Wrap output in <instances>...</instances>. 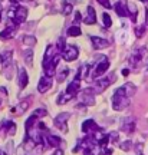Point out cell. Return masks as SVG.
<instances>
[{"label": "cell", "instance_id": "obj_1", "mask_svg": "<svg viewBox=\"0 0 148 155\" xmlns=\"http://www.w3.org/2000/svg\"><path fill=\"white\" fill-rule=\"evenodd\" d=\"M128 105H130V96L126 95L124 86H121V88H118L114 92V96H112V108L115 111H124Z\"/></svg>", "mask_w": 148, "mask_h": 155}, {"label": "cell", "instance_id": "obj_2", "mask_svg": "<svg viewBox=\"0 0 148 155\" xmlns=\"http://www.w3.org/2000/svg\"><path fill=\"white\" fill-rule=\"evenodd\" d=\"M115 75L114 73H111V75H108V76L102 78V79H98V81H95L93 82V91L95 92H98V94H101V92H104L105 89L109 86L111 83H114V81H115Z\"/></svg>", "mask_w": 148, "mask_h": 155}, {"label": "cell", "instance_id": "obj_3", "mask_svg": "<svg viewBox=\"0 0 148 155\" xmlns=\"http://www.w3.org/2000/svg\"><path fill=\"white\" fill-rule=\"evenodd\" d=\"M79 99L85 106H92L95 104V91L93 88H85L79 92Z\"/></svg>", "mask_w": 148, "mask_h": 155}, {"label": "cell", "instance_id": "obj_4", "mask_svg": "<svg viewBox=\"0 0 148 155\" xmlns=\"http://www.w3.org/2000/svg\"><path fill=\"white\" fill-rule=\"evenodd\" d=\"M109 65H111L109 61H108L106 58H102V59L98 62V65L95 66V69H93V71H91V78L96 79V78L105 75V72L109 69Z\"/></svg>", "mask_w": 148, "mask_h": 155}, {"label": "cell", "instance_id": "obj_5", "mask_svg": "<svg viewBox=\"0 0 148 155\" xmlns=\"http://www.w3.org/2000/svg\"><path fill=\"white\" fill-rule=\"evenodd\" d=\"M69 118H71V114L69 112H60L58 114L55 118V127L59 128L60 131L63 134L68 132V121H69Z\"/></svg>", "mask_w": 148, "mask_h": 155}, {"label": "cell", "instance_id": "obj_6", "mask_svg": "<svg viewBox=\"0 0 148 155\" xmlns=\"http://www.w3.org/2000/svg\"><path fill=\"white\" fill-rule=\"evenodd\" d=\"M65 92L68 95H71L72 98H75L76 95H79V92H81V76H79V75H76L75 79L68 85V88H66Z\"/></svg>", "mask_w": 148, "mask_h": 155}, {"label": "cell", "instance_id": "obj_7", "mask_svg": "<svg viewBox=\"0 0 148 155\" xmlns=\"http://www.w3.org/2000/svg\"><path fill=\"white\" fill-rule=\"evenodd\" d=\"M62 58H63V61L66 62H73L78 59V56H79V50H78L76 46H66V49L62 52Z\"/></svg>", "mask_w": 148, "mask_h": 155}, {"label": "cell", "instance_id": "obj_8", "mask_svg": "<svg viewBox=\"0 0 148 155\" xmlns=\"http://www.w3.org/2000/svg\"><path fill=\"white\" fill-rule=\"evenodd\" d=\"M28 9L25 7V6H16L15 7V19H13V22L16 23V25H20L23 23L26 19H28Z\"/></svg>", "mask_w": 148, "mask_h": 155}, {"label": "cell", "instance_id": "obj_9", "mask_svg": "<svg viewBox=\"0 0 148 155\" xmlns=\"http://www.w3.org/2000/svg\"><path fill=\"white\" fill-rule=\"evenodd\" d=\"M60 142H62V139L59 137H56V135H50V134L43 135V144L48 148H58L60 145Z\"/></svg>", "mask_w": 148, "mask_h": 155}, {"label": "cell", "instance_id": "obj_10", "mask_svg": "<svg viewBox=\"0 0 148 155\" xmlns=\"http://www.w3.org/2000/svg\"><path fill=\"white\" fill-rule=\"evenodd\" d=\"M56 55H60L59 52L56 50V48L55 46H52V45H49L48 48H46V52H45V58H43V69L48 65H49L50 62H52V59L55 58Z\"/></svg>", "mask_w": 148, "mask_h": 155}, {"label": "cell", "instance_id": "obj_11", "mask_svg": "<svg viewBox=\"0 0 148 155\" xmlns=\"http://www.w3.org/2000/svg\"><path fill=\"white\" fill-rule=\"evenodd\" d=\"M29 105H30V99L22 101V102H19L16 106H13L10 109V112L13 115H22V114H25V112L29 109Z\"/></svg>", "mask_w": 148, "mask_h": 155}, {"label": "cell", "instance_id": "obj_12", "mask_svg": "<svg viewBox=\"0 0 148 155\" xmlns=\"http://www.w3.org/2000/svg\"><path fill=\"white\" fill-rule=\"evenodd\" d=\"M98 129H101V128L96 125V122L93 121V119H86V121L82 124V132L86 134V135H89V134H93L96 132Z\"/></svg>", "mask_w": 148, "mask_h": 155}, {"label": "cell", "instance_id": "obj_13", "mask_svg": "<svg viewBox=\"0 0 148 155\" xmlns=\"http://www.w3.org/2000/svg\"><path fill=\"white\" fill-rule=\"evenodd\" d=\"M50 88H52V81H50V78L42 76L40 79H39V83H38L39 94H46Z\"/></svg>", "mask_w": 148, "mask_h": 155}, {"label": "cell", "instance_id": "obj_14", "mask_svg": "<svg viewBox=\"0 0 148 155\" xmlns=\"http://www.w3.org/2000/svg\"><path fill=\"white\" fill-rule=\"evenodd\" d=\"M121 129L126 134H132L135 131V121H134V118H125L122 124H121Z\"/></svg>", "mask_w": 148, "mask_h": 155}, {"label": "cell", "instance_id": "obj_15", "mask_svg": "<svg viewBox=\"0 0 148 155\" xmlns=\"http://www.w3.org/2000/svg\"><path fill=\"white\" fill-rule=\"evenodd\" d=\"M17 29V25L13 22V25H9V26H6L5 30H2L0 32V39L2 40H9L10 38H13V33H15V30Z\"/></svg>", "mask_w": 148, "mask_h": 155}, {"label": "cell", "instance_id": "obj_16", "mask_svg": "<svg viewBox=\"0 0 148 155\" xmlns=\"http://www.w3.org/2000/svg\"><path fill=\"white\" fill-rule=\"evenodd\" d=\"M91 42L93 45V49H105L109 42L104 38H99V36H91Z\"/></svg>", "mask_w": 148, "mask_h": 155}, {"label": "cell", "instance_id": "obj_17", "mask_svg": "<svg viewBox=\"0 0 148 155\" xmlns=\"http://www.w3.org/2000/svg\"><path fill=\"white\" fill-rule=\"evenodd\" d=\"M83 23L85 25H93V23H96V13H95V9H93L92 6L86 7V17H83Z\"/></svg>", "mask_w": 148, "mask_h": 155}, {"label": "cell", "instance_id": "obj_18", "mask_svg": "<svg viewBox=\"0 0 148 155\" xmlns=\"http://www.w3.org/2000/svg\"><path fill=\"white\" fill-rule=\"evenodd\" d=\"M29 83V76H28V72L25 69H19V86L20 88H26Z\"/></svg>", "mask_w": 148, "mask_h": 155}, {"label": "cell", "instance_id": "obj_19", "mask_svg": "<svg viewBox=\"0 0 148 155\" xmlns=\"http://www.w3.org/2000/svg\"><path fill=\"white\" fill-rule=\"evenodd\" d=\"M23 59H25V63L26 66H33V50L32 49H26L25 53H23Z\"/></svg>", "mask_w": 148, "mask_h": 155}, {"label": "cell", "instance_id": "obj_20", "mask_svg": "<svg viewBox=\"0 0 148 155\" xmlns=\"http://www.w3.org/2000/svg\"><path fill=\"white\" fill-rule=\"evenodd\" d=\"M114 9H115V12H116V15L119 17H125V16H128V9H125V6L122 5V3H116L115 6H114Z\"/></svg>", "mask_w": 148, "mask_h": 155}, {"label": "cell", "instance_id": "obj_21", "mask_svg": "<svg viewBox=\"0 0 148 155\" xmlns=\"http://www.w3.org/2000/svg\"><path fill=\"white\" fill-rule=\"evenodd\" d=\"M71 99H73L71 95H68L66 92H62V94H59V96L56 98V104H58V105H65V104H68Z\"/></svg>", "mask_w": 148, "mask_h": 155}, {"label": "cell", "instance_id": "obj_22", "mask_svg": "<svg viewBox=\"0 0 148 155\" xmlns=\"http://www.w3.org/2000/svg\"><path fill=\"white\" fill-rule=\"evenodd\" d=\"M3 128L6 129V134L7 135H15L16 134V124L12 121H7L3 124Z\"/></svg>", "mask_w": 148, "mask_h": 155}, {"label": "cell", "instance_id": "obj_23", "mask_svg": "<svg viewBox=\"0 0 148 155\" xmlns=\"http://www.w3.org/2000/svg\"><path fill=\"white\" fill-rule=\"evenodd\" d=\"M81 33H82V30H81V28L76 26V25H73V26H71V28L68 29V36H71V38L81 36Z\"/></svg>", "mask_w": 148, "mask_h": 155}, {"label": "cell", "instance_id": "obj_24", "mask_svg": "<svg viewBox=\"0 0 148 155\" xmlns=\"http://www.w3.org/2000/svg\"><path fill=\"white\" fill-rule=\"evenodd\" d=\"M22 42H23V45H26L29 48H33V46L36 45V38H35V36H30V35H26V36H23Z\"/></svg>", "mask_w": 148, "mask_h": 155}, {"label": "cell", "instance_id": "obj_25", "mask_svg": "<svg viewBox=\"0 0 148 155\" xmlns=\"http://www.w3.org/2000/svg\"><path fill=\"white\" fill-rule=\"evenodd\" d=\"M72 10H73V6H72V3H69V2H63L62 3V13L65 15V16H69L72 13Z\"/></svg>", "mask_w": 148, "mask_h": 155}, {"label": "cell", "instance_id": "obj_26", "mask_svg": "<svg viewBox=\"0 0 148 155\" xmlns=\"http://www.w3.org/2000/svg\"><path fill=\"white\" fill-rule=\"evenodd\" d=\"M68 75H69V69L68 68H63L60 72H58V75H56V79H58V82L62 83L63 81H65L66 78H68Z\"/></svg>", "mask_w": 148, "mask_h": 155}, {"label": "cell", "instance_id": "obj_27", "mask_svg": "<svg viewBox=\"0 0 148 155\" xmlns=\"http://www.w3.org/2000/svg\"><path fill=\"white\" fill-rule=\"evenodd\" d=\"M0 56H2V63H3V65H6V63L12 62V56H13V53H12L10 50H6V52H3Z\"/></svg>", "mask_w": 148, "mask_h": 155}, {"label": "cell", "instance_id": "obj_28", "mask_svg": "<svg viewBox=\"0 0 148 155\" xmlns=\"http://www.w3.org/2000/svg\"><path fill=\"white\" fill-rule=\"evenodd\" d=\"M36 119H38V118H36L35 115L29 116L28 119H26V122H25V128H26V131H28V129H30L32 127H35V125H36Z\"/></svg>", "mask_w": 148, "mask_h": 155}, {"label": "cell", "instance_id": "obj_29", "mask_svg": "<svg viewBox=\"0 0 148 155\" xmlns=\"http://www.w3.org/2000/svg\"><path fill=\"white\" fill-rule=\"evenodd\" d=\"M124 89H125V92L128 96H132V95L135 94V91H137V88H135L132 83H125V85H124Z\"/></svg>", "mask_w": 148, "mask_h": 155}, {"label": "cell", "instance_id": "obj_30", "mask_svg": "<svg viewBox=\"0 0 148 155\" xmlns=\"http://www.w3.org/2000/svg\"><path fill=\"white\" fill-rule=\"evenodd\" d=\"M102 22H104V26L106 29H109L111 26H112V19H111V16L108 13H104V15H102Z\"/></svg>", "mask_w": 148, "mask_h": 155}, {"label": "cell", "instance_id": "obj_31", "mask_svg": "<svg viewBox=\"0 0 148 155\" xmlns=\"http://www.w3.org/2000/svg\"><path fill=\"white\" fill-rule=\"evenodd\" d=\"M66 49V43H65V39L63 38H59V40H58V43H56V50L59 52L60 55H62V52Z\"/></svg>", "mask_w": 148, "mask_h": 155}, {"label": "cell", "instance_id": "obj_32", "mask_svg": "<svg viewBox=\"0 0 148 155\" xmlns=\"http://www.w3.org/2000/svg\"><path fill=\"white\" fill-rule=\"evenodd\" d=\"M33 115L36 116V118H45V116H48V111L45 108H38L36 111L33 112Z\"/></svg>", "mask_w": 148, "mask_h": 155}, {"label": "cell", "instance_id": "obj_33", "mask_svg": "<svg viewBox=\"0 0 148 155\" xmlns=\"http://www.w3.org/2000/svg\"><path fill=\"white\" fill-rule=\"evenodd\" d=\"M119 148L122 151H130L132 148V141H124V142H121Z\"/></svg>", "mask_w": 148, "mask_h": 155}, {"label": "cell", "instance_id": "obj_34", "mask_svg": "<svg viewBox=\"0 0 148 155\" xmlns=\"http://www.w3.org/2000/svg\"><path fill=\"white\" fill-rule=\"evenodd\" d=\"M108 137H109V142H116L118 138H119V134L116 132V131H114V132L108 134Z\"/></svg>", "mask_w": 148, "mask_h": 155}, {"label": "cell", "instance_id": "obj_35", "mask_svg": "<svg viewBox=\"0 0 148 155\" xmlns=\"http://www.w3.org/2000/svg\"><path fill=\"white\" fill-rule=\"evenodd\" d=\"M101 6H104L105 9H111V2L109 0H96Z\"/></svg>", "mask_w": 148, "mask_h": 155}, {"label": "cell", "instance_id": "obj_36", "mask_svg": "<svg viewBox=\"0 0 148 155\" xmlns=\"http://www.w3.org/2000/svg\"><path fill=\"white\" fill-rule=\"evenodd\" d=\"M145 28H147V26L144 25V26H141V28H137V29H135V35H137L138 38H141V36H143V33H144V30H145Z\"/></svg>", "mask_w": 148, "mask_h": 155}, {"label": "cell", "instance_id": "obj_37", "mask_svg": "<svg viewBox=\"0 0 148 155\" xmlns=\"http://www.w3.org/2000/svg\"><path fill=\"white\" fill-rule=\"evenodd\" d=\"M75 22H83L82 19V15H81V12H75Z\"/></svg>", "mask_w": 148, "mask_h": 155}, {"label": "cell", "instance_id": "obj_38", "mask_svg": "<svg viewBox=\"0 0 148 155\" xmlns=\"http://www.w3.org/2000/svg\"><path fill=\"white\" fill-rule=\"evenodd\" d=\"M50 155H65V154H63V151L62 150H55Z\"/></svg>", "mask_w": 148, "mask_h": 155}, {"label": "cell", "instance_id": "obj_39", "mask_svg": "<svg viewBox=\"0 0 148 155\" xmlns=\"http://www.w3.org/2000/svg\"><path fill=\"white\" fill-rule=\"evenodd\" d=\"M112 154V150H102V155H111Z\"/></svg>", "mask_w": 148, "mask_h": 155}, {"label": "cell", "instance_id": "obj_40", "mask_svg": "<svg viewBox=\"0 0 148 155\" xmlns=\"http://www.w3.org/2000/svg\"><path fill=\"white\" fill-rule=\"evenodd\" d=\"M122 75H124V76H128V75H130V69H122Z\"/></svg>", "mask_w": 148, "mask_h": 155}, {"label": "cell", "instance_id": "obj_41", "mask_svg": "<svg viewBox=\"0 0 148 155\" xmlns=\"http://www.w3.org/2000/svg\"><path fill=\"white\" fill-rule=\"evenodd\" d=\"M145 26H148V9H145Z\"/></svg>", "mask_w": 148, "mask_h": 155}, {"label": "cell", "instance_id": "obj_42", "mask_svg": "<svg viewBox=\"0 0 148 155\" xmlns=\"http://www.w3.org/2000/svg\"><path fill=\"white\" fill-rule=\"evenodd\" d=\"M0 155H9L6 151H3V150H0Z\"/></svg>", "mask_w": 148, "mask_h": 155}, {"label": "cell", "instance_id": "obj_43", "mask_svg": "<svg viewBox=\"0 0 148 155\" xmlns=\"http://www.w3.org/2000/svg\"><path fill=\"white\" fill-rule=\"evenodd\" d=\"M147 73H148V59H147Z\"/></svg>", "mask_w": 148, "mask_h": 155}, {"label": "cell", "instance_id": "obj_44", "mask_svg": "<svg viewBox=\"0 0 148 155\" xmlns=\"http://www.w3.org/2000/svg\"><path fill=\"white\" fill-rule=\"evenodd\" d=\"M0 63H2V56H0Z\"/></svg>", "mask_w": 148, "mask_h": 155}, {"label": "cell", "instance_id": "obj_45", "mask_svg": "<svg viewBox=\"0 0 148 155\" xmlns=\"http://www.w3.org/2000/svg\"><path fill=\"white\" fill-rule=\"evenodd\" d=\"M25 2H30V0H25Z\"/></svg>", "mask_w": 148, "mask_h": 155}, {"label": "cell", "instance_id": "obj_46", "mask_svg": "<svg viewBox=\"0 0 148 155\" xmlns=\"http://www.w3.org/2000/svg\"><path fill=\"white\" fill-rule=\"evenodd\" d=\"M140 155H143V154H140Z\"/></svg>", "mask_w": 148, "mask_h": 155}]
</instances>
